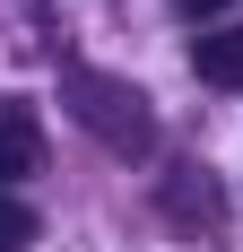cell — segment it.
Instances as JSON below:
<instances>
[{"instance_id": "5", "label": "cell", "mask_w": 243, "mask_h": 252, "mask_svg": "<svg viewBox=\"0 0 243 252\" xmlns=\"http://www.w3.org/2000/svg\"><path fill=\"white\" fill-rule=\"evenodd\" d=\"M174 9H191V18H209V9H235V0H174Z\"/></svg>"}, {"instance_id": "1", "label": "cell", "mask_w": 243, "mask_h": 252, "mask_svg": "<svg viewBox=\"0 0 243 252\" xmlns=\"http://www.w3.org/2000/svg\"><path fill=\"white\" fill-rule=\"evenodd\" d=\"M61 104H70V122L87 130V139H104L113 157H148L156 148L148 96L130 87V78H113V70H61Z\"/></svg>"}, {"instance_id": "3", "label": "cell", "mask_w": 243, "mask_h": 252, "mask_svg": "<svg viewBox=\"0 0 243 252\" xmlns=\"http://www.w3.org/2000/svg\"><path fill=\"white\" fill-rule=\"evenodd\" d=\"M191 70L209 78V87H243V26H226V35H200V44H191Z\"/></svg>"}, {"instance_id": "2", "label": "cell", "mask_w": 243, "mask_h": 252, "mask_svg": "<svg viewBox=\"0 0 243 252\" xmlns=\"http://www.w3.org/2000/svg\"><path fill=\"white\" fill-rule=\"evenodd\" d=\"M44 165V130H35V104L18 96H0V183H18Z\"/></svg>"}, {"instance_id": "4", "label": "cell", "mask_w": 243, "mask_h": 252, "mask_svg": "<svg viewBox=\"0 0 243 252\" xmlns=\"http://www.w3.org/2000/svg\"><path fill=\"white\" fill-rule=\"evenodd\" d=\"M18 244H35V209H18L0 191V252H18Z\"/></svg>"}]
</instances>
